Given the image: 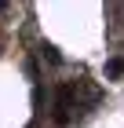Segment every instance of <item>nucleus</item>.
<instances>
[{"label":"nucleus","instance_id":"4","mask_svg":"<svg viewBox=\"0 0 124 128\" xmlns=\"http://www.w3.org/2000/svg\"><path fill=\"white\" fill-rule=\"evenodd\" d=\"M29 128H40V124H29Z\"/></svg>","mask_w":124,"mask_h":128},{"label":"nucleus","instance_id":"1","mask_svg":"<svg viewBox=\"0 0 124 128\" xmlns=\"http://www.w3.org/2000/svg\"><path fill=\"white\" fill-rule=\"evenodd\" d=\"M124 73V59H110L106 62V77H121Z\"/></svg>","mask_w":124,"mask_h":128},{"label":"nucleus","instance_id":"3","mask_svg":"<svg viewBox=\"0 0 124 128\" xmlns=\"http://www.w3.org/2000/svg\"><path fill=\"white\" fill-rule=\"evenodd\" d=\"M4 8H7V4H4V0H0V11H4Z\"/></svg>","mask_w":124,"mask_h":128},{"label":"nucleus","instance_id":"2","mask_svg":"<svg viewBox=\"0 0 124 128\" xmlns=\"http://www.w3.org/2000/svg\"><path fill=\"white\" fill-rule=\"evenodd\" d=\"M40 55H44V59H48V62H55V66H58V62H62V55H58V51L51 48V44H44V48H40Z\"/></svg>","mask_w":124,"mask_h":128}]
</instances>
